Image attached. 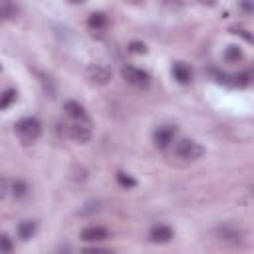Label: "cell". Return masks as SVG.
Instances as JSON below:
<instances>
[{
	"instance_id": "6da1fadb",
	"label": "cell",
	"mask_w": 254,
	"mask_h": 254,
	"mask_svg": "<svg viewBox=\"0 0 254 254\" xmlns=\"http://www.w3.org/2000/svg\"><path fill=\"white\" fill-rule=\"evenodd\" d=\"M16 133H18L22 143L30 145V143L38 141V137L42 135V123L34 117H24L16 123Z\"/></svg>"
},
{
	"instance_id": "7a4b0ae2",
	"label": "cell",
	"mask_w": 254,
	"mask_h": 254,
	"mask_svg": "<svg viewBox=\"0 0 254 254\" xmlns=\"http://www.w3.org/2000/svg\"><path fill=\"white\" fill-rule=\"evenodd\" d=\"M175 155L185 161H196L204 155V147L192 139H181L175 143Z\"/></svg>"
},
{
	"instance_id": "3957f363",
	"label": "cell",
	"mask_w": 254,
	"mask_h": 254,
	"mask_svg": "<svg viewBox=\"0 0 254 254\" xmlns=\"http://www.w3.org/2000/svg\"><path fill=\"white\" fill-rule=\"evenodd\" d=\"M216 236H218V240L236 246V244H242L244 232H242V228H238V226L226 222V224H220V226L216 228Z\"/></svg>"
},
{
	"instance_id": "277c9868",
	"label": "cell",
	"mask_w": 254,
	"mask_h": 254,
	"mask_svg": "<svg viewBox=\"0 0 254 254\" xmlns=\"http://www.w3.org/2000/svg\"><path fill=\"white\" fill-rule=\"evenodd\" d=\"M121 75L127 83L135 85V87H147L149 85V73L139 69V67H133V65H127L121 69Z\"/></svg>"
},
{
	"instance_id": "5b68a950",
	"label": "cell",
	"mask_w": 254,
	"mask_h": 254,
	"mask_svg": "<svg viewBox=\"0 0 254 254\" xmlns=\"http://www.w3.org/2000/svg\"><path fill=\"white\" fill-rule=\"evenodd\" d=\"M69 137L75 143H87L91 139V125L83 119H75V123L69 125Z\"/></svg>"
},
{
	"instance_id": "8992f818",
	"label": "cell",
	"mask_w": 254,
	"mask_h": 254,
	"mask_svg": "<svg viewBox=\"0 0 254 254\" xmlns=\"http://www.w3.org/2000/svg\"><path fill=\"white\" fill-rule=\"evenodd\" d=\"M87 77L97 85H105L111 79V69L107 65H101V64H91L87 67Z\"/></svg>"
},
{
	"instance_id": "52a82bcc",
	"label": "cell",
	"mask_w": 254,
	"mask_h": 254,
	"mask_svg": "<svg viewBox=\"0 0 254 254\" xmlns=\"http://www.w3.org/2000/svg\"><path fill=\"white\" fill-rule=\"evenodd\" d=\"M175 133H177V127H173V125H163V127H159V129L155 131V135H153L155 145H157L159 149L169 147V145L173 143V139H175Z\"/></svg>"
},
{
	"instance_id": "ba28073f",
	"label": "cell",
	"mask_w": 254,
	"mask_h": 254,
	"mask_svg": "<svg viewBox=\"0 0 254 254\" xmlns=\"http://www.w3.org/2000/svg\"><path fill=\"white\" fill-rule=\"evenodd\" d=\"M79 238L83 242H103L109 238V232L107 228L103 226H85L81 232H79Z\"/></svg>"
},
{
	"instance_id": "9c48e42d",
	"label": "cell",
	"mask_w": 254,
	"mask_h": 254,
	"mask_svg": "<svg viewBox=\"0 0 254 254\" xmlns=\"http://www.w3.org/2000/svg\"><path fill=\"white\" fill-rule=\"evenodd\" d=\"M149 240L155 242V244H165V242H171L173 240V230L171 226L167 224H157L149 230Z\"/></svg>"
},
{
	"instance_id": "30bf717a",
	"label": "cell",
	"mask_w": 254,
	"mask_h": 254,
	"mask_svg": "<svg viewBox=\"0 0 254 254\" xmlns=\"http://www.w3.org/2000/svg\"><path fill=\"white\" fill-rule=\"evenodd\" d=\"M36 230H38V224H36L34 220H22V222L18 224V228H16V232H18V236H20L22 240H30V238L36 234Z\"/></svg>"
},
{
	"instance_id": "8fae6325",
	"label": "cell",
	"mask_w": 254,
	"mask_h": 254,
	"mask_svg": "<svg viewBox=\"0 0 254 254\" xmlns=\"http://www.w3.org/2000/svg\"><path fill=\"white\" fill-rule=\"evenodd\" d=\"M173 75H175V79L179 81V83H189L190 79H192V71L185 65V64H175L173 65Z\"/></svg>"
},
{
	"instance_id": "7c38bea8",
	"label": "cell",
	"mask_w": 254,
	"mask_h": 254,
	"mask_svg": "<svg viewBox=\"0 0 254 254\" xmlns=\"http://www.w3.org/2000/svg\"><path fill=\"white\" fill-rule=\"evenodd\" d=\"M64 109H65L67 115L73 117V119H83V117H85V109H83L77 101H73V99L65 101V103H64Z\"/></svg>"
},
{
	"instance_id": "4fadbf2b",
	"label": "cell",
	"mask_w": 254,
	"mask_h": 254,
	"mask_svg": "<svg viewBox=\"0 0 254 254\" xmlns=\"http://www.w3.org/2000/svg\"><path fill=\"white\" fill-rule=\"evenodd\" d=\"M87 26L91 30H103L107 26V16L101 14V12H93L89 18H87Z\"/></svg>"
},
{
	"instance_id": "5bb4252c",
	"label": "cell",
	"mask_w": 254,
	"mask_h": 254,
	"mask_svg": "<svg viewBox=\"0 0 254 254\" xmlns=\"http://www.w3.org/2000/svg\"><path fill=\"white\" fill-rule=\"evenodd\" d=\"M10 192L14 194V198H22L28 194V185L24 181H14L10 183Z\"/></svg>"
},
{
	"instance_id": "9a60e30c",
	"label": "cell",
	"mask_w": 254,
	"mask_h": 254,
	"mask_svg": "<svg viewBox=\"0 0 254 254\" xmlns=\"http://www.w3.org/2000/svg\"><path fill=\"white\" fill-rule=\"evenodd\" d=\"M117 183H119L121 187H125V189H133V187L137 185V181H135L131 175H127V173H117Z\"/></svg>"
},
{
	"instance_id": "2e32d148",
	"label": "cell",
	"mask_w": 254,
	"mask_h": 254,
	"mask_svg": "<svg viewBox=\"0 0 254 254\" xmlns=\"http://www.w3.org/2000/svg\"><path fill=\"white\" fill-rule=\"evenodd\" d=\"M14 99H16V91H14V89H6V91L0 95V109H6Z\"/></svg>"
},
{
	"instance_id": "e0dca14e",
	"label": "cell",
	"mask_w": 254,
	"mask_h": 254,
	"mask_svg": "<svg viewBox=\"0 0 254 254\" xmlns=\"http://www.w3.org/2000/svg\"><path fill=\"white\" fill-rule=\"evenodd\" d=\"M14 16H16V8L10 6V4H6V2H2L0 4V20H10Z\"/></svg>"
},
{
	"instance_id": "ac0fdd59",
	"label": "cell",
	"mask_w": 254,
	"mask_h": 254,
	"mask_svg": "<svg viewBox=\"0 0 254 254\" xmlns=\"http://www.w3.org/2000/svg\"><path fill=\"white\" fill-rule=\"evenodd\" d=\"M224 56H226V60H228V62H238V60L242 58V50H240L238 46H228Z\"/></svg>"
},
{
	"instance_id": "d6986e66",
	"label": "cell",
	"mask_w": 254,
	"mask_h": 254,
	"mask_svg": "<svg viewBox=\"0 0 254 254\" xmlns=\"http://www.w3.org/2000/svg\"><path fill=\"white\" fill-rule=\"evenodd\" d=\"M99 210V202L97 200H91L87 204H83V208H79V214L85 216V214H91V212H97Z\"/></svg>"
},
{
	"instance_id": "ffe728a7",
	"label": "cell",
	"mask_w": 254,
	"mask_h": 254,
	"mask_svg": "<svg viewBox=\"0 0 254 254\" xmlns=\"http://www.w3.org/2000/svg\"><path fill=\"white\" fill-rule=\"evenodd\" d=\"M14 244L6 234H0V252H12Z\"/></svg>"
},
{
	"instance_id": "44dd1931",
	"label": "cell",
	"mask_w": 254,
	"mask_h": 254,
	"mask_svg": "<svg viewBox=\"0 0 254 254\" xmlns=\"http://www.w3.org/2000/svg\"><path fill=\"white\" fill-rule=\"evenodd\" d=\"M232 79H234V81H232L234 85H248V83H250V73L246 71V73H240V75H234Z\"/></svg>"
},
{
	"instance_id": "7402d4cb",
	"label": "cell",
	"mask_w": 254,
	"mask_h": 254,
	"mask_svg": "<svg viewBox=\"0 0 254 254\" xmlns=\"http://www.w3.org/2000/svg\"><path fill=\"white\" fill-rule=\"evenodd\" d=\"M10 192V181L6 177H0V198H4Z\"/></svg>"
},
{
	"instance_id": "603a6c76",
	"label": "cell",
	"mask_w": 254,
	"mask_h": 254,
	"mask_svg": "<svg viewBox=\"0 0 254 254\" xmlns=\"http://www.w3.org/2000/svg\"><path fill=\"white\" fill-rule=\"evenodd\" d=\"M129 50L133 52V54H145V44H141V42H131L129 44Z\"/></svg>"
},
{
	"instance_id": "cb8c5ba5",
	"label": "cell",
	"mask_w": 254,
	"mask_h": 254,
	"mask_svg": "<svg viewBox=\"0 0 254 254\" xmlns=\"http://www.w3.org/2000/svg\"><path fill=\"white\" fill-rule=\"evenodd\" d=\"M242 10H244L246 14H250V12H252V2H250V0H242Z\"/></svg>"
},
{
	"instance_id": "d4e9b609",
	"label": "cell",
	"mask_w": 254,
	"mask_h": 254,
	"mask_svg": "<svg viewBox=\"0 0 254 254\" xmlns=\"http://www.w3.org/2000/svg\"><path fill=\"white\" fill-rule=\"evenodd\" d=\"M198 2H200V4H204V6H212L216 0H198Z\"/></svg>"
},
{
	"instance_id": "484cf974",
	"label": "cell",
	"mask_w": 254,
	"mask_h": 254,
	"mask_svg": "<svg viewBox=\"0 0 254 254\" xmlns=\"http://www.w3.org/2000/svg\"><path fill=\"white\" fill-rule=\"evenodd\" d=\"M69 2H73V4H81V2H85V0H69Z\"/></svg>"
},
{
	"instance_id": "4316f807",
	"label": "cell",
	"mask_w": 254,
	"mask_h": 254,
	"mask_svg": "<svg viewBox=\"0 0 254 254\" xmlns=\"http://www.w3.org/2000/svg\"><path fill=\"white\" fill-rule=\"evenodd\" d=\"M0 69H2V64H0Z\"/></svg>"
}]
</instances>
